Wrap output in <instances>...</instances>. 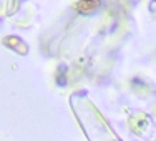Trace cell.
<instances>
[{"instance_id":"6da1fadb","label":"cell","mask_w":156,"mask_h":141,"mask_svg":"<svg viewBox=\"0 0 156 141\" xmlns=\"http://www.w3.org/2000/svg\"><path fill=\"white\" fill-rule=\"evenodd\" d=\"M96 7H100V2H78V3H75V9L80 13H90V12H93Z\"/></svg>"}]
</instances>
